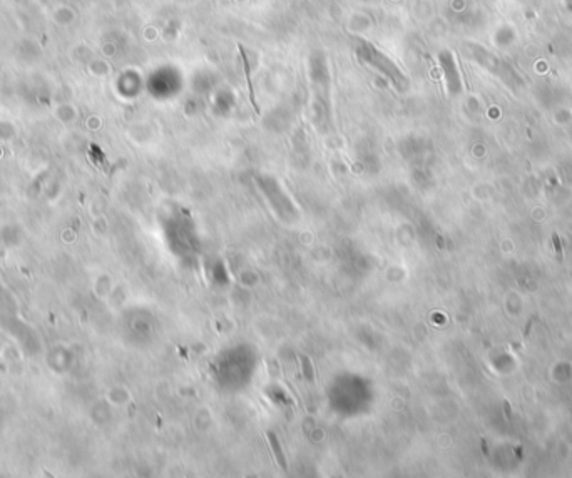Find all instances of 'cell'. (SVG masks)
Instances as JSON below:
<instances>
[{
    "label": "cell",
    "mask_w": 572,
    "mask_h": 478,
    "mask_svg": "<svg viewBox=\"0 0 572 478\" xmlns=\"http://www.w3.org/2000/svg\"><path fill=\"white\" fill-rule=\"evenodd\" d=\"M266 438H268V443H270L273 453H275V458L278 461V465H280V468L283 471H288V463H286V458L285 455H283V450L280 446V441H278V436L273 433V431H266Z\"/></svg>",
    "instance_id": "cell-2"
},
{
    "label": "cell",
    "mask_w": 572,
    "mask_h": 478,
    "mask_svg": "<svg viewBox=\"0 0 572 478\" xmlns=\"http://www.w3.org/2000/svg\"><path fill=\"white\" fill-rule=\"evenodd\" d=\"M356 52H358V57H360L361 60L366 62V64L371 65L373 69H376L378 72H382V74L385 75L387 79L390 81L398 91L402 89L400 82L403 81V75L400 74V70L397 69V65L393 64V62L388 59L387 55H383L380 50H376L373 45L368 44V42L361 44L360 47L356 49Z\"/></svg>",
    "instance_id": "cell-1"
},
{
    "label": "cell",
    "mask_w": 572,
    "mask_h": 478,
    "mask_svg": "<svg viewBox=\"0 0 572 478\" xmlns=\"http://www.w3.org/2000/svg\"><path fill=\"white\" fill-rule=\"evenodd\" d=\"M301 360H303V363H305V365H303V370H305L306 380H308V381H313L314 375H313V368H311V363H309V360H308L306 356H301Z\"/></svg>",
    "instance_id": "cell-4"
},
{
    "label": "cell",
    "mask_w": 572,
    "mask_h": 478,
    "mask_svg": "<svg viewBox=\"0 0 572 478\" xmlns=\"http://www.w3.org/2000/svg\"><path fill=\"white\" fill-rule=\"evenodd\" d=\"M239 54H241V59H243V69H244L246 82H248V89H249V101H251V104H253L255 111L260 114V107H258V104H256V99H255L253 84H251V67H249V60H248V54H246V50H244L243 47H239Z\"/></svg>",
    "instance_id": "cell-3"
}]
</instances>
